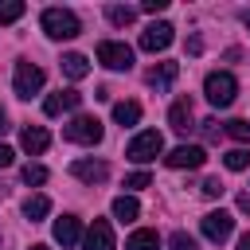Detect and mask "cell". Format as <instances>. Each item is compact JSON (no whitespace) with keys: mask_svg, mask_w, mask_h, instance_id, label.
Wrapping results in <instances>:
<instances>
[{"mask_svg":"<svg viewBox=\"0 0 250 250\" xmlns=\"http://www.w3.org/2000/svg\"><path fill=\"white\" fill-rule=\"evenodd\" d=\"M39 27H43L51 39H74V35L82 31V23H78V16H74L70 8H47V12L39 16Z\"/></svg>","mask_w":250,"mask_h":250,"instance_id":"cell-1","label":"cell"},{"mask_svg":"<svg viewBox=\"0 0 250 250\" xmlns=\"http://www.w3.org/2000/svg\"><path fill=\"white\" fill-rule=\"evenodd\" d=\"M70 176L94 188V184H102V180L109 176V168H105L102 160H74V164H70Z\"/></svg>","mask_w":250,"mask_h":250,"instance_id":"cell-12","label":"cell"},{"mask_svg":"<svg viewBox=\"0 0 250 250\" xmlns=\"http://www.w3.org/2000/svg\"><path fill=\"white\" fill-rule=\"evenodd\" d=\"M23 184H47V168L43 164H27L23 168Z\"/></svg>","mask_w":250,"mask_h":250,"instance_id":"cell-27","label":"cell"},{"mask_svg":"<svg viewBox=\"0 0 250 250\" xmlns=\"http://www.w3.org/2000/svg\"><path fill=\"white\" fill-rule=\"evenodd\" d=\"M164 152V137L156 133V129H145V133H137L129 145H125V156L133 160V164H148V160H156Z\"/></svg>","mask_w":250,"mask_h":250,"instance_id":"cell-3","label":"cell"},{"mask_svg":"<svg viewBox=\"0 0 250 250\" xmlns=\"http://www.w3.org/2000/svg\"><path fill=\"white\" fill-rule=\"evenodd\" d=\"M47 211H51V199H47V195H31V199L23 203V215H27L31 223H39Z\"/></svg>","mask_w":250,"mask_h":250,"instance_id":"cell-21","label":"cell"},{"mask_svg":"<svg viewBox=\"0 0 250 250\" xmlns=\"http://www.w3.org/2000/svg\"><path fill=\"white\" fill-rule=\"evenodd\" d=\"M125 250H160V234L156 230H133Z\"/></svg>","mask_w":250,"mask_h":250,"instance_id":"cell-20","label":"cell"},{"mask_svg":"<svg viewBox=\"0 0 250 250\" xmlns=\"http://www.w3.org/2000/svg\"><path fill=\"white\" fill-rule=\"evenodd\" d=\"M203 160H207V152H203L199 145H176V148L164 156L168 168H199Z\"/></svg>","mask_w":250,"mask_h":250,"instance_id":"cell-8","label":"cell"},{"mask_svg":"<svg viewBox=\"0 0 250 250\" xmlns=\"http://www.w3.org/2000/svg\"><path fill=\"white\" fill-rule=\"evenodd\" d=\"M223 191H227V188H223L219 176H207V180H203V195H207V199H219Z\"/></svg>","mask_w":250,"mask_h":250,"instance_id":"cell-29","label":"cell"},{"mask_svg":"<svg viewBox=\"0 0 250 250\" xmlns=\"http://www.w3.org/2000/svg\"><path fill=\"white\" fill-rule=\"evenodd\" d=\"M168 125H172L176 133H188V129L195 125V109H191V98H176V102H172V109H168Z\"/></svg>","mask_w":250,"mask_h":250,"instance_id":"cell-11","label":"cell"},{"mask_svg":"<svg viewBox=\"0 0 250 250\" xmlns=\"http://www.w3.org/2000/svg\"><path fill=\"white\" fill-rule=\"evenodd\" d=\"M59 66H62V74H66V78H74V82L90 74V62H86V55H78V51L62 55V62H59Z\"/></svg>","mask_w":250,"mask_h":250,"instance_id":"cell-17","label":"cell"},{"mask_svg":"<svg viewBox=\"0 0 250 250\" xmlns=\"http://www.w3.org/2000/svg\"><path fill=\"white\" fill-rule=\"evenodd\" d=\"M238 250H250V230H246V234L238 238Z\"/></svg>","mask_w":250,"mask_h":250,"instance_id":"cell-35","label":"cell"},{"mask_svg":"<svg viewBox=\"0 0 250 250\" xmlns=\"http://www.w3.org/2000/svg\"><path fill=\"white\" fill-rule=\"evenodd\" d=\"M20 145H23V152L39 156V152H47V145H51V133H47L43 125H27V129L20 133Z\"/></svg>","mask_w":250,"mask_h":250,"instance_id":"cell-15","label":"cell"},{"mask_svg":"<svg viewBox=\"0 0 250 250\" xmlns=\"http://www.w3.org/2000/svg\"><path fill=\"white\" fill-rule=\"evenodd\" d=\"M203 94H207V102H211L215 109H227V105L234 102V94H238V82H234V74H227V70H211V74L203 78Z\"/></svg>","mask_w":250,"mask_h":250,"instance_id":"cell-2","label":"cell"},{"mask_svg":"<svg viewBox=\"0 0 250 250\" xmlns=\"http://www.w3.org/2000/svg\"><path fill=\"white\" fill-rule=\"evenodd\" d=\"M238 211H250V195H238Z\"/></svg>","mask_w":250,"mask_h":250,"instance_id":"cell-34","label":"cell"},{"mask_svg":"<svg viewBox=\"0 0 250 250\" xmlns=\"http://www.w3.org/2000/svg\"><path fill=\"white\" fill-rule=\"evenodd\" d=\"M141 215V203L133 199V195H117L113 199V219H121V223H133Z\"/></svg>","mask_w":250,"mask_h":250,"instance_id":"cell-19","label":"cell"},{"mask_svg":"<svg viewBox=\"0 0 250 250\" xmlns=\"http://www.w3.org/2000/svg\"><path fill=\"white\" fill-rule=\"evenodd\" d=\"M43 66H35V62H16V78H12V86H16V94L20 98H31V94H39L43 90Z\"/></svg>","mask_w":250,"mask_h":250,"instance_id":"cell-6","label":"cell"},{"mask_svg":"<svg viewBox=\"0 0 250 250\" xmlns=\"http://www.w3.org/2000/svg\"><path fill=\"white\" fill-rule=\"evenodd\" d=\"M227 137H234V141H250V121H227V129H223Z\"/></svg>","mask_w":250,"mask_h":250,"instance_id":"cell-25","label":"cell"},{"mask_svg":"<svg viewBox=\"0 0 250 250\" xmlns=\"http://www.w3.org/2000/svg\"><path fill=\"white\" fill-rule=\"evenodd\" d=\"M176 78H180V62H156V66H148V74H145V82H148L152 90H168Z\"/></svg>","mask_w":250,"mask_h":250,"instance_id":"cell-13","label":"cell"},{"mask_svg":"<svg viewBox=\"0 0 250 250\" xmlns=\"http://www.w3.org/2000/svg\"><path fill=\"white\" fill-rule=\"evenodd\" d=\"M223 164H227L230 172H246V168H250V152H246V148H230V152L223 156Z\"/></svg>","mask_w":250,"mask_h":250,"instance_id":"cell-24","label":"cell"},{"mask_svg":"<svg viewBox=\"0 0 250 250\" xmlns=\"http://www.w3.org/2000/svg\"><path fill=\"white\" fill-rule=\"evenodd\" d=\"M82 250H117V246H113V230H109L105 219H94V223H90V230H86V238H82Z\"/></svg>","mask_w":250,"mask_h":250,"instance_id":"cell-10","label":"cell"},{"mask_svg":"<svg viewBox=\"0 0 250 250\" xmlns=\"http://www.w3.org/2000/svg\"><path fill=\"white\" fill-rule=\"evenodd\" d=\"M62 137H66V141H74V145H98V141H102V121H98V117L78 113L70 125H62Z\"/></svg>","mask_w":250,"mask_h":250,"instance_id":"cell-5","label":"cell"},{"mask_svg":"<svg viewBox=\"0 0 250 250\" xmlns=\"http://www.w3.org/2000/svg\"><path fill=\"white\" fill-rule=\"evenodd\" d=\"M8 164H12V148H8V145H0V168H8Z\"/></svg>","mask_w":250,"mask_h":250,"instance_id":"cell-33","label":"cell"},{"mask_svg":"<svg viewBox=\"0 0 250 250\" xmlns=\"http://www.w3.org/2000/svg\"><path fill=\"white\" fill-rule=\"evenodd\" d=\"M105 16H109V23H117V27H129V23L137 20V8H121V4H109V8H105Z\"/></svg>","mask_w":250,"mask_h":250,"instance_id":"cell-23","label":"cell"},{"mask_svg":"<svg viewBox=\"0 0 250 250\" xmlns=\"http://www.w3.org/2000/svg\"><path fill=\"white\" fill-rule=\"evenodd\" d=\"M78 234H82V227H78V219H74V215H62V219H55V242H62V246H74V242H78Z\"/></svg>","mask_w":250,"mask_h":250,"instance_id":"cell-16","label":"cell"},{"mask_svg":"<svg viewBox=\"0 0 250 250\" xmlns=\"http://www.w3.org/2000/svg\"><path fill=\"white\" fill-rule=\"evenodd\" d=\"M113 121H117L121 129L137 125V121H141V102H117V105H113Z\"/></svg>","mask_w":250,"mask_h":250,"instance_id":"cell-18","label":"cell"},{"mask_svg":"<svg viewBox=\"0 0 250 250\" xmlns=\"http://www.w3.org/2000/svg\"><path fill=\"white\" fill-rule=\"evenodd\" d=\"M98 62L105 70H129L133 66V47L129 43H117V39H102L98 43Z\"/></svg>","mask_w":250,"mask_h":250,"instance_id":"cell-4","label":"cell"},{"mask_svg":"<svg viewBox=\"0 0 250 250\" xmlns=\"http://www.w3.org/2000/svg\"><path fill=\"white\" fill-rule=\"evenodd\" d=\"M23 12H27L23 0H0V27H4V23H16Z\"/></svg>","mask_w":250,"mask_h":250,"instance_id":"cell-22","label":"cell"},{"mask_svg":"<svg viewBox=\"0 0 250 250\" xmlns=\"http://www.w3.org/2000/svg\"><path fill=\"white\" fill-rule=\"evenodd\" d=\"M199 51H203V39L191 35V39H188V55H199Z\"/></svg>","mask_w":250,"mask_h":250,"instance_id":"cell-32","label":"cell"},{"mask_svg":"<svg viewBox=\"0 0 250 250\" xmlns=\"http://www.w3.org/2000/svg\"><path fill=\"white\" fill-rule=\"evenodd\" d=\"M242 23H246V27H250V12H242Z\"/></svg>","mask_w":250,"mask_h":250,"instance_id":"cell-37","label":"cell"},{"mask_svg":"<svg viewBox=\"0 0 250 250\" xmlns=\"http://www.w3.org/2000/svg\"><path fill=\"white\" fill-rule=\"evenodd\" d=\"M31 250H51V246H31Z\"/></svg>","mask_w":250,"mask_h":250,"instance_id":"cell-38","label":"cell"},{"mask_svg":"<svg viewBox=\"0 0 250 250\" xmlns=\"http://www.w3.org/2000/svg\"><path fill=\"white\" fill-rule=\"evenodd\" d=\"M0 133H8V113L0 109Z\"/></svg>","mask_w":250,"mask_h":250,"instance_id":"cell-36","label":"cell"},{"mask_svg":"<svg viewBox=\"0 0 250 250\" xmlns=\"http://www.w3.org/2000/svg\"><path fill=\"white\" fill-rule=\"evenodd\" d=\"M199 227H203V234H207L211 242H227L230 230H234V219H230V211H207Z\"/></svg>","mask_w":250,"mask_h":250,"instance_id":"cell-7","label":"cell"},{"mask_svg":"<svg viewBox=\"0 0 250 250\" xmlns=\"http://www.w3.org/2000/svg\"><path fill=\"white\" fill-rule=\"evenodd\" d=\"M168 250H199V242H195L191 234H184V230H176V234L168 238Z\"/></svg>","mask_w":250,"mask_h":250,"instance_id":"cell-26","label":"cell"},{"mask_svg":"<svg viewBox=\"0 0 250 250\" xmlns=\"http://www.w3.org/2000/svg\"><path fill=\"white\" fill-rule=\"evenodd\" d=\"M141 8H145V12H152V16H156V12H164V8H168V0H145V4H141Z\"/></svg>","mask_w":250,"mask_h":250,"instance_id":"cell-31","label":"cell"},{"mask_svg":"<svg viewBox=\"0 0 250 250\" xmlns=\"http://www.w3.org/2000/svg\"><path fill=\"white\" fill-rule=\"evenodd\" d=\"M78 102H82L78 90H59V94H51V98L43 102V113H47V117H59V113H66V109H78Z\"/></svg>","mask_w":250,"mask_h":250,"instance_id":"cell-14","label":"cell"},{"mask_svg":"<svg viewBox=\"0 0 250 250\" xmlns=\"http://www.w3.org/2000/svg\"><path fill=\"white\" fill-rule=\"evenodd\" d=\"M168 43H172V23H148L141 31V51H148V55L164 51Z\"/></svg>","mask_w":250,"mask_h":250,"instance_id":"cell-9","label":"cell"},{"mask_svg":"<svg viewBox=\"0 0 250 250\" xmlns=\"http://www.w3.org/2000/svg\"><path fill=\"white\" fill-rule=\"evenodd\" d=\"M148 184H152L148 172H133V176H125V188H129V191H141V188H148Z\"/></svg>","mask_w":250,"mask_h":250,"instance_id":"cell-28","label":"cell"},{"mask_svg":"<svg viewBox=\"0 0 250 250\" xmlns=\"http://www.w3.org/2000/svg\"><path fill=\"white\" fill-rule=\"evenodd\" d=\"M219 133H223L219 121H203V137H207V141H219Z\"/></svg>","mask_w":250,"mask_h":250,"instance_id":"cell-30","label":"cell"}]
</instances>
